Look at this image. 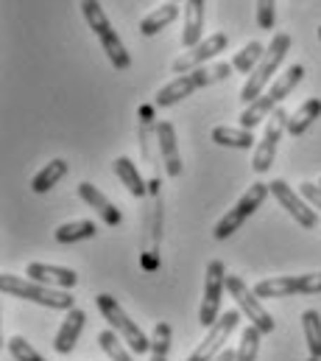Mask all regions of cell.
Masks as SVG:
<instances>
[{
  "label": "cell",
  "mask_w": 321,
  "mask_h": 361,
  "mask_svg": "<svg viewBox=\"0 0 321 361\" xmlns=\"http://www.w3.org/2000/svg\"><path fill=\"white\" fill-rule=\"evenodd\" d=\"M302 79H305V68H302V65H291V68L271 85V90H265L257 101H251L248 106H243V112H241L243 129H254L257 123H263L265 118H271V115L279 109V104L296 90V85H299Z\"/></svg>",
  "instance_id": "1"
},
{
  "label": "cell",
  "mask_w": 321,
  "mask_h": 361,
  "mask_svg": "<svg viewBox=\"0 0 321 361\" xmlns=\"http://www.w3.org/2000/svg\"><path fill=\"white\" fill-rule=\"evenodd\" d=\"M232 71H235L232 62H215V65L196 68V71H190V73H184V76H179V79H173V82H168V85L157 92V106H173V104H179L182 98L193 95V92L201 90V87H210V85H218V82L229 79Z\"/></svg>",
  "instance_id": "2"
},
{
  "label": "cell",
  "mask_w": 321,
  "mask_h": 361,
  "mask_svg": "<svg viewBox=\"0 0 321 361\" xmlns=\"http://www.w3.org/2000/svg\"><path fill=\"white\" fill-rule=\"evenodd\" d=\"M81 14H84L87 25L92 28V34L98 37V42H101L106 59L112 62V68H115V71H129L132 56H129L123 39L118 37V31L112 28V23H109L103 6H101L98 0H81Z\"/></svg>",
  "instance_id": "3"
},
{
  "label": "cell",
  "mask_w": 321,
  "mask_h": 361,
  "mask_svg": "<svg viewBox=\"0 0 321 361\" xmlns=\"http://www.w3.org/2000/svg\"><path fill=\"white\" fill-rule=\"evenodd\" d=\"M0 291L8 297H20V300H31L37 305L54 308V311H73L76 308V297L70 291L62 288H51L42 283H34L31 277H17V274H3L0 277Z\"/></svg>",
  "instance_id": "4"
},
{
  "label": "cell",
  "mask_w": 321,
  "mask_h": 361,
  "mask_svg": "<svg viewBox=\"0 0 321 361\" xmlns=\"http://www.w3.org/2000/svg\"><path fill=\"white\" fill-rule=\"evenodd\" d=\"M294 48V39H291V34H285V31H279V34H274V39H271V45L265 48V56H263V62L257 65V71L246 79V85H243L241 90V101L248 106L251 101H257L263 92H265V85L271 82V76L277 73V68L282 65V59L288 56V51Z\"/></svg>",
  "instance_id": "5"
},
{
  "label": "cell",
  "mask_w": 321,
  "mask_h": 361,
  "mask_svg": "<svg viewBox=\"0 0 321 361\" xmlns=\"http://www.w3.org/2000/svg\"><path fill=\"white\" fill-rule=\"evenodd\" d=\"M95 302H98V311L103 314V319L109 322V328L120 334V339L132 348V353L140 356V353H149L151 350V339L137 328V322L129 319V314L120 308V302L112 294H98Z\"/></svg>",
  "instance_id": "6"
},
{
  "label": "cell",
  "mask_w": 321,
  "mask_h": 361,
  "mask_svg": "<svg viewBox=\"0 0 321 361\" xmlns=\"http://www.w3.org/2000/svg\"><path fill=\"white\" fill-rule=\"evenodd\" d=\"M268 193H271L268 182H254V185H248V190L238 199V204H235L232 210H227V213L218 219L213 235H215L218 241H227L229 235H235V233L243 227V221H246V219H248V216L268 199Z\"/></svg>",
  "instance_id": "7"
},
{
  "label": "cell",
  "mask_w": 321,
  "mask_h": 361,
  "mask_svg": "<svg viewBox=\"0 0 321 361\" xmlns=\"http://www.w3.org/2000/svg\"><path fill=\"white\" fill-rule=\"evenodd\" d=\"M227 291H229V294H232V300L238 302L241 314L248 317V325H254L263 336H268V334L277 328L274 317L263 308V302H260V297L254 294V288H248L238 274H227Z\"/></svg>",
  "instance_id": "8"
},
{
  "label": "cell",
  "mask_w": 321,
  "mask_h": 361,
  "mask_svg": "<svg viewBox=\"0 0 321 361\" xmlns=\"http://www.w3.org/2000/svg\"><path fill=\"white\" fill-rule=\"evenodd\" d=\"M254 294L260 300L291 297V294H321V271H310V274H282V277L260 280L254 286Z\"/></svg>",
  "instance_id": "9"
},
{
  "label": "cell",
  "mask_w": 321,
  "mask_h": 361,
  "mask_svg": "<svg viewBox=\"0 0 321 361\" xmlns=\"http://www.w3.org/2000/svg\"><path fill=\"white\" fill-rule=\"evenodd\" d=\"M227 288V267L221 261H210L207 274H204V297L199 308V322L204 328H213L221 317V297Z\"/></svg>",
  "instance_id": "10"
},
{
  "label": "cell",
  "mask_w": 321,
  "mask_h": 361,
  "mask_svg": "<svg viewBox=\"0 0 321 361\" xmlns=\"http://www.w3.org/2000/svg\"><path fill=\"white\" fill-rule=\"evenodd\" d=\"M268 188H271V196H274V199L294 216V221H296L299 227H305V230H316V224H319V213H316V207H313L302 193H296L285 180H271L268 182Z\"/></svg>",
  "instance_id": "11"
},
{
  "label": "cell",
  "mask_w": 321,
  "mask_h": 361,
  "mask_svg": "<svg viewBox=\"0 0 321 361\" xmlns=\"http://www.w3.org/2000/svg\"><path fill=\"white\" fill-rule=\"evenodd\" d=\"M241 325V311H227L218 317V322L210 328V334L204 336V342L190 353L187 361H213L227 350V339L232 336V331Z\"/></svg>",
  "instance_id": "12"
},
{
  "label": "cell",
  "mask_w": 321,
  "mask_h": 361,
  "mask_svg": "<svg viewBox=\"0 0 321 361\" xmlns=\"http://www.w3.org/2000/svg\"><path fill=\"white\" fill-rule=\"evenodd\" d=\"M288 112L285 109H277L271 118H268V126H265V135L263 140L257 143L254 149V157H251V169L257 174H265L271 166H274V157H277V146H279V137L282 132H288Z\"/></svg>",
  "instance_id": "13"
},
{
  "label": "cell",
  "mask_w": 321,
  "mask_h": 361,
  "mask_svg": "<svg viewBox=\"0 0 321 361\" xmlns=\"http://www.w3.org/2000/svg\"><path fill=\"white\" fill-rule=\"evenodd\" d=\"M227 45H229V37H227L224 31H215V34L204 37L196 48L184 51V54L173 62V73L184 76V73H190V71H196V68H204V62L215 59L221 51H227Z\"/></svg>",
  "instance_id": "14"
},
{
  "label": "cell",
  "mask_w": 321,
  "mask_h": 361,
  "mask_svg": "<svg viewBox=\"0 0 321 361\" xmlns=\"http://www.w3.org/2000/svg\"><path fill=\"white\" fill-rule=\"evenodd\" d=\"M151 219H149V230H146V247H143V267L146 269H157L160 267V241H162V193L160 182H151Z\"/></svg>",
  "instance_id": "15"
},
{
  "label": "cell",
  "mask_w": 321,
  "mask_h": 361,
  "mask_svg": "<svg viewBox=\"0 0 321 361\" xmlns=\"http://www.w3.org/2000/svg\"><path fill=\"white\" fill-rule=\"evenodd\" d=\"M157 146H160V157L165 163L168 177H182V157H179V143H176V129L170 121L157 123Z\"/></svg>",
  "instance_id": "16"
},
{
  "label": "cell",
  "mask_w": 321,
  "mask_h": 361,
  "mask_svg": "<svg viewBox=\"0 0 321 361\" xmlns=\"http://www.w3.org/2000/svg\"><path fill=\"white\" fill-rule=\"evenodd\" d=\"M25 274H28L34 283H42V286H51V288H62V291H70V288L79 283V274L73 269L51 267V264H28Z\"/></svg>",
  "instance_id": "17"
},
{
  "label": "cell",
  "mask_w": 321,
  "mask_h": 361,
  "mask_svg": "<svg viewBox=\"0 0 321 361\" xmlns=\"http://www.w3.org/2000/svg\"><path fill=\"white\" fill-rule=\"evenodd\" d=\"M79 196L89 204V207H92V210H95V213H98V216H101V221H103V224L118 227V224L123 221V213H120V210H118V207H115V204H112V202H109V199H106V196H103L92 182H81Z\"/></svg>",
  "instance_id": "18"
},
{
  "label": "cell",
  "mask_w": 321,
  "mask_h": 361,
  "mask_svg": "<svg viewBox=\"0 0 321 361\" xmlns=\"http://www.w3.org/2000/svg\"><path fill=\"white\" fill-rule=\"evenodd\" d=\"M204 39V0H187L184 6V31H182V48H196Z\"/></svg>",
  "instance_id": "19"
},
{
  "label": "cell",
  "mask_w": 321,
  "mask_h": 361,
  "mask_svg": "<svg viewBox=\"0 0 321 361\" xmlns=\"http://www.w3.org/2000/svg\"><path fill=\"white\" fill-rule=\"evenodd\" d=\"M84 322H87V314H84V311H79V308L68 311V317H65V322H62V328H59V334H56V342H54L56 353L65 356V353H70V350L76 348L81 331H84Z\"/></svg>",
  "instance_id": "20"
},
{
  "label": "cell",
  "mask_w": 321,
  "mask_h": 361,
  "mask_svg": "<svg viewBox=\"0 0 321 361\" xmlns=\"http://www.w3.org/2000/svg\"><path fill=\"white\" fill-rule=\"evenodd\" d=\"M112 169H115V177L126 185V190H129L132 196L143 199V196L149 193V185L143 180V174L137 171V163H132L129 157H118V160L112 163Z\"/></svg>",
  "instance_id": "21"
},
{
  "label": "cell",
  "mask_w": 321,
  "mask_h": 361,
  "mask_svg": "<svg viewBox=\"0 0 321 361\" xmlns=\"http://www.w3.org/2000/svg\"><path fill=\"white\" fill-rule=\"evenodd\" d=\"M319 115H321V98H308V101L288 118V135H291V137L305 135V132L316 123Z\"/></svg>",
  "instance_id": "22"
},
{
  "label": "cell",
  "mask_w": 321,
  "mask_h": 361,
  "mask_svg": "<svg viewBox=\"0 0 321 361\" xmlns=\"http://www.w3.org/2000/svg\"><path fill=\"white\" fill-rule=\"evenodd\" d=\"M176 17H179V3H165V6L154 8L151 14L143 17V23H140V34H143V37H157L162 28H168Z\"/></svg>",
  "instance_id": "23"
},
{
  "label": "cell",
  "mask_w": 321,
  "mask_h": 361,
  "mask_svg": "<svg viewBox=\"0 0 321 361\" xmlns=\"http://www.w3.org/2000/svg\"><path fill=\"white\" fill-rule=\"evenodd\" d=\"M213 140L218 146H229V149H251L254 146L251 129H243V126H215Z\"/></svg>",
  "instance_id": "24"
},
{
  "label": "cell",
  "mask_w": 321,
  "mask_h": 361,
  "mask_svg": "<svg viewBox=\"0 0 321 361\" xmlns=\"http://www.w3.org/2000/svg\"><path fill=\"white\" fill-rule=\"evenodd\" d=\"M263 56H265V45H263V42H246L241 51L235 54V59H232V68H235L238 73H246V76H251V73L257 71V65L263 62Z\"/></svg>",
  "instance_id": "25"
},
{
  "label": "cell",
  "mask_w": 321,
  "mask_h": 361,
  "mask_svg": "<svg viewBox=\"0 0 321 361\" xmlns=\"http://www.w3.org/2000/svg\"><path fill=\"white\" fill-rule=\"evenodd\" d=\"M95 233H98V227H95L92 221H87V219H81V221H68V224H62V227L56 230V241H59V244H79V241L95 238Z\"/></svg>",
  "instance_id": "26"
},
{
  "label": "cell",
  "mask_w": 321,
  "mask_h": 361,
  "mask_svg": "<svg viewBox=\"0 0 321 361\" xmlns=\"http://www.w3.org/2000/svg\"><path fill=\"white\" fill-rule=\"evenodd\" d=\"M98 345H101V350L106 353V359L109 361H134L132 356V348H126V342L120 339V334L118 331H103V334H98Z\"/></svg>",
  "instance_id": "27"
},
{
  "label": "cell",
  "mask_w": 321,
  "mask_h": 361,
  "mask_svg": "<svg viewBox=\"0 0 321 361\" xmlns=\"http://www.w3.org/2000/svg\"><path fill=\"white\" fill-rule=\"evenodd\" d=\"M68 169H70V166H68L65 160H59V157H56V160H51V163H48V166H45V169H42V171H39V174L31 180L34 193H48V190H51L56 182L68 174Z\"/></svg>",
  "instance_id": "28"
},
{
  "label": "cell",
  "mask_w": 321,
  "mask_h": 361,
  "mask_svg": "<svg viewBox=\"0 0 321 361\" xmlns=\"http://www.w3.org/2000/svg\"><path fill=\"white\" fill-rule=\"evenodd\" d=\"M302 328H305V339H308V350L313 359H321V317L319 311H305L302 314Z\"/></svg>",
  "instance_id": "29"
},
{
  "label": "cell",
  "mask_w": 321,
  "mask_h": 361,
  "mask_svg": "<svg viewBox=\"0 0 321 361\" xmlns=\"http://www.w3.org/2000/svg\"><path fill=\"white\" fill-rule=\"evenodd\" d=\"M260 342H263V334L254 325H246L241 334V348H238V359L235 361H257Z\"/></svg>",
  "instance_id": "30"
},
{
  "label": "cell",
  "mask_w": 321,
  "mask_h": 361,
  "mask_svg": "<svg viewBox=\"0 0 321 361\" xmlns=\"http://www.w3.org/2000/svg\"><path fill=\"white\" fill-rule=\"evenodd\" d=\"M170 325L168 322H157L154 336H151V361H168L170 353Z\"/></svg>",
  "instance_id": "31"
},
{
  "label": "cell",
  "mask_w": 321,
  "mask_h": 361,
  "mask_svg": "<svg viewBox=\"0 0 321 361\" xmlns=\"http://www.w3.org/2000/svg\"><path fill=\"white\" fill-rule=\"evenodd\" d=\"M8 353H11L14 361H45L23 336H11V339H8Z\"/></svg>",
  "instance_id": "32"
},
{
  "label": "cell",
  "mask_w": 321,
  "mask_h": 361,
  "mask_svg": "<svg viewBox=\"0 0 321 361\" xmlns=\"http://www.w3.org/2000/svg\"><path fill=\"white\" fill-rule=\"evenodd\" d=\"M277 23V0H257V25L271 31Z\"/></svg>",
  "instance_id": "33"
},
{
  "label": "cell",
  "mask_w": 321,
  "mask_h": 361,
  "mask_svg": "<svg viewBox=\"0 0 321 361\" xmlns=\"http://www.w3.org/2000/svg\"><path fill=\"white\" fill-rule=\"evenodd\" d=\"M299 193H302L313 207L321 210V185H316V182H302V185H299Z\"/></svg>",
  "instance_id": "34"
},
{
  "label": "cell",
  "mask_w": 321,
  "mask_h": 361,
  "mask_svg": "<svg viewBox=\"0 0 321 361\" xmlns=\"http://www.w3.org/2000/svg\"><path fill=\"white\" fill-rule=\"evenodd\" d=\"M235 359H238V350H229V348H227L218 359H213V361H235Z\"/></svg>",
  "instance_id": "35"
},
{
  "label": "cell",
  "mask_w": 321,
  "mask_h": 361,
  "mask_svg": "<svg viewBox=\"0 0 321 361\" xmlns=\"http://www.w3.org/2000/svg\"><path fill=\"white\" fill-rule=\"evenodd\" d=\"M308 361H321V359H313V356H310V359H308Z\"/></svg>",
  "instance_id": "36"
},
{
  "label": "cell",
  "mask_w": 321,
  "mask_h": 361,
  "mask_svg": "<svg viewBox=\"0 0 321 361\" xmlns=\"http://www.w3.org/2000/svg\"><path fill=\"white\" fill-rule=\"evenodd\" d=\"M168 3H179V0H168Z\"/></svg>",
  "instance_id": "37"
},
{
  "label": "cell",
  "mask_w": 321,
  "mask_h": 361,
  "mask_svg": "<svg viewBox=\"0 0 321 361\" xmlns=\"http://www.w3.org/2000/svg\"><path fill=\"white\" fill-rule=\"evenodd\" d=\"M319 37H321V25H319Z\"/></svg>",
  "instance_id": "38"
},
{
  "label": "cell",
  "mask_w": 321,
  "mask_h": 361,
  "mask_svg": "<svg viewBox=\"0 0 321 361\" xmlns=\"http://www.w3.org/2000/svg\"><path fill=\"white\" fill-rule=\"evenodd\" d=\"M319 185H321V180H319Z\"/></svg>",
  "instance_id": "39"
}]
</instances>
